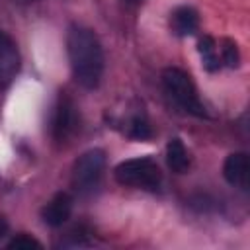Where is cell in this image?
<instances>
[{
    "mask_svg": "<svg viewBox=\"0 0 250 250\" xmlns=\"http://www.w3.org/2000/svg\"><path fill=\"white\" fill-rule=\"evenodd\" d=\"M66 55L74 80L86 90L98 88L105 62L98 35L86 25H70L66 33Z\"/></svg>",
    "mask_w": 250,
    "mask_h": 250,
    "instance_id": "cell-1",
    "label": "cell"
},
{
    "mask_svg": "<svg viewBox=\"0 0 250 250\" xmlns=\"http://www.w3.org/2000/svg\"><path fill=\"white\" fill-rule=\"evenodd\" d=\"M20 62L21 59L16 41L8 33L0 31V90L14 82L20 72Z\"/></svg>",
    "mask_w": 250,
    "mask_h": 250,
    "instance_id": "cell-6",
    "label": "cell"
},
{
    "mask_svg": "<svg viewBox=\"0 0 250 250\" xmlns=\"http://www.w3.org/2000/svg\"><path fill=\"white\" fill-rule=\"evenodd\" d=\"M78 129H80L78 107L72 102V98L62 92L53 111V139L57 143H66L76 135Z\"/></svg>",
    "mask_w": 250,
    "mask_h": 250,
    "instance_id": "cell-5",
    "label": "cell"
},
{
    "mask_svg": "<svg viewBox=\"0 0 250 250\" xmlns=\"http://www.w3.org/2000/svg\"><path fill=\"white\" fill-rule=\"evenodd\" d=\"M72 207H74L72 195L66 193V191H59V193H55V195L43 205V209H41V219H43V223H45L47 227H53V229L62 227V225L70 219Z\"/></svg>",
    "mask_w": 250,
    "mask_h": 250,
    "instance_id": "cell-7",
    "label": "cell"
},
{
    "mask_svg": "<svg viewBox=\"0 0 250 250\" xmlns=\"http://www.w3.org/2000/svg\"><path fill=\"white\" fill-rule=\"evenodd\" d=\"M223 178L227 184L238 189L248 188V178H250V160L246 152H232L225 158L223 162Z\"/></svg>",
    "mask_w": 250,
    "mask_h": 250,
    "instance_id": "cell-8",
    "label": "cell"
},
{
    "mask_svg": "<svg viewBox=\"0 0 250 250\" xmlns=\"http://www.w3.org/2000/svg\"><path fill=\"white\" fill-rule=\"evenodd\" d=\"M219 45V59H221V64L223 66H229V68H236L240 64V51H238V45L232 41V39H221L217 41Z\"/></svg>",
    "mask_w": 250,
    "mask_h": 250,
    "instance_id": "cell-13",
    "label": "cell"
},
{
    "mask_svg": "<svg viewBox=\"0 0 250 250\" xmlns=\"http://www.w3.org/2000/svg\"><path fill=\"white\" fill-rule=\"evenodd\" d=\"M113 178L119 186L145 191H156L162 184V172L150 156H137L119 162L113 168Z\"/></svg>",
    "mask_w": 250,
    "mask_h": 250,
    "instance_id": "cell-2",
    "label": "cell"
},
{
    "mask_svg": "<svg viewBox=\"0 0 250 250\" xmlns=\"http://www.w3.org/2000/svg\"><path fill=\"white\" fill-rule=\"evenodd\" d=\"M121 127V131L129 137V139H137V141H146L152 137V129H150V123L145 115L143 109H135L131 113H127L125 117H119L117 119Z\"/></svg>",
    "mask_w": 250,
    "mask_h": 250,
    "instance_id": "cell-10",
    "label": "cell"
},
{
    "mask_svg": "<svg viewBox=\"0 0 250 250\" xmlns=\"http://www.w3.org/2000/svg\"><path fill=\"white\" fill-rule=\"evenodd\" d=\"M170 29L178 37H189L199 29V14L191 6H178L170 14Z\"/></svg>",
    "mask_w": 250,
    "mask_h": 250,
    "instance_id": "cell-9",
    "label": "cell"
},
{
    "mask_svg": "<svg viewBox=\"0 0 250 250\" xmlns=\"http://www.w3.org/2000/svg\"><path fill=\"white\" fill-rule=\"evenodd\" d=\"M197 51H199V57H201V64L205 70L209 72H215L219 70L223 64H221V59H219V45H217V39L211 37V35H203L199 41H197Z\"/></svg>",
    "mask_w": 250,
    "mask_h": 250,
    "instance_id": "cell-12",
    "label": "cell"
},
{
    "mask_svg": "<svg viewBox=\"0 0 250 250\" xmlns=\"http://www.w3.org/2000/svg\"><path fill=\"white\" fill-rule=\"evenodd\" d=\"M166 164L176 174H184V172L189 170L191 158H189V152H188L186 145L182 143V139L174 137V139L168 141V145H166Z\"/></svg>",
    "mask_w": 250,
    "mask_h": 250,
    "instance_id": "cell-11",
    "label": "cell"
},
{
    "mask_svg": "<svg viewBox=\"0 0 250 250\" xmlns=\"http://www.w3.org/2000/svg\"><path fill=\"white\" fill-rule=\"evenodd\" d=\"M162 88L166 92V96L186 113L195 115V117H205V105L197 94V88L193 84V80L189 78L188 72H184L182 68L170 66L162 72Z\"/></svg>",
    "mask_w": 250,
    "mask_h": 250,
    "instance_id": "cell-3",
    "label": "cell"
},
{
    "mask_svg": "<svg viewBox=\"0 0 250 250\" xmlns=\"http://www.w3.org/2000/svg\"><path fill=\"white\" fill-rule=\"evenodd\" d=\"M8 248H16V250H31V248H41V242L37 240V238H33V236H29V234H25V232H20V234H16L8 244H6Z\"/></svg>",
    "mask_w": 250,
    "mask_h": 250,
    "instance_id": "cell-14",
    "label": "cell"
},
{
    "mask_svg": "<svg viewBox=\"0 0 250 250\" xmlns=\"http://www.w3.org/2000/svg\"><path fill=\"white\" fill-rule=\"evenodd\" d=\"M127 2H141V0H127Z\"/></svg>",
    "mask_w": 250,
    "mask_h": 250,
    "instance_id": "cell-15",
    "label": "cell"
},
{
    "mask_svg": "<svg viewBox=\"0 0 250 250\" xmlns=\"http://www.w3.org/2000/svg\"><path fill=\"white\" fill-rule=\"evenodd\" d=\"M105 170V152L102 148H90L82 152L70 170V186L78 195H90L98 189Z\"/></svg>",
    "mask_w": 250,
    "mask_h": 250,
    "instance_id": "cell-4",
    "label": "cell"
}]
</instances>
